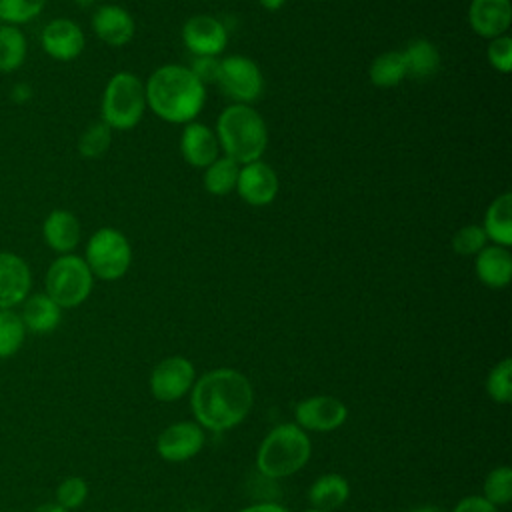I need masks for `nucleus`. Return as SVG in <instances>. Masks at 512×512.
I'll return each mask as SVG.
<instances>
[{
	"mask_svg": "<svg viewBox=\"0 0 512 512\" xmlns=\"http://www.w3.org/2000/svg\"><path fill=\"white\" fill-rule=\"evenodd\" d=\"M112 144V128L102 120L92 122L78 138V152L84 158H100L108 152Z\"/></svg>",
	"mask_w": 512,
	"mask_h": 512,
	"instance_id": "nucleus-29",
	"label": "nucleus"
},
{
	"mask_svg": "<svg viewBox=\"0 0 512 512\" xmlns=\"http://www.w3.org/2000/svg\"><path fill=\"white\" fill-rule=\"evenodd\" d=\"M88 496V484L80 476L64 478L56 488V504L64 510H74L84 504Z\"/></svg>",
	"mask_w": 512,
	"mask_h": 512,
	"instance_id": "nucleus-34",
	"label": "nucleus"
},
{
	"mask_svg": "<svg viewBox=\"0 0 512 512\" xmlns=\"http://www.w3.org/2000/svg\"><path fill=\"white\" fill-rule=\"evenodd\" d=\"M280 182L274 168L264 160H254L240 166L236 192L250 206H268L278 194Z\"/></svg>",
	"mask_w": 512,
	"mask_h": 512,
	"instance_id": "nucleus-11",
	"label": "nucleus"
},
{
	"mask_svg": "<svg viewBox=\"0 0 512 512\" xmlns=\"http://www.w3.org/2000/svg\"><path fill=\"white\" fill-rule=\"evenodd\" d=\"M486 244L488 238L480 224H466L458 228L452 236V250L458 256H476Z\"/></svg>",
	"mask_w": 512,
	"mask_h": 512,
	"instance_id": "nucleus-33",
	"label": "nucleus"
},
{
	"mask_svg": "<svg viewBox=\"0 0 512 512\" xmlns=\"http://www.w3.org/2000/svg\"><path fill=\"white\" fill-rule=\"evenodd\" d=\"M216 84L234 104H252L264 92V76L260 66L242 54L220 58Z\"/></svg>",
	"mask_w": 512,
	"mask_h": 512,
	"instance_id": "nucleus-8",
	"label": "nucleus"
},
{
	"mask_svg": "<svg viewBox=\"0 0 512 512\" xmlns=\"http://www.w3.org/2000/svg\"><path fill=\"white\" fill-rule=\"evenodd\" d=\"M24 328L34 334L52 332L62 320V308L44 292L32 294L24 300V308L20 314Z\"/></svg>",
	"mask_w": 512,
	"mask_h": 512,
	"instance_id": "nucleus-22",
	"label": "nucleus"
},
{
	"mask_svg": "<svg viewBox=\"0 0 512 512\" xmlns=\"http://www.w3.org/2000/svg\"><path fill=\"white\" fill-rule=\"evenodd\" d=\"M476 278L488 288H504L512 280V254L510 248L498 244H486L474 256Z\"/></svg>",
	"mask_w": 512,
	"mask_h": 512,
	"instance_id": "nucleus-20",
	"label": "nucleus"
},
{
	"mask_svg": "<svg viewBox=\"0 0 512 512\" xmlns=\"http://www.w3.org/2000/svg\"><path fill=\"white\" fill-rule=\"evenodd\" d=\"M26 328L14 310H0V360L14 356L24 344Z\"/></svg>",
	"mask_w": 512,
	"mask_h": 512,
	"instance_id": "nucleus-28",
	"label": "nucleus"
},
{
	"mask_svg": "<svg viewBox=\"0 0 512 512\" xmlns=\"http://www.w3.org/2000/svg\"><path fill=\"white\" fill-rule=\"evenodd\" d=\"M486 58L496 72L508 74L512 68V38L508 34L492 38L486 48Z\"/></svg>",
	"mask_w": 512,
	"mask_h": 512,
	"instance_id": "nucleus-35",
	"label": "nucleus"
},
{
	"mask_svg": "<svg viewBox=\"0 0 512 512\" xmlns=\"http://www.w3.org/2000/svg\"><path fill=\"white\" fill-rule=\"evenodd\" d=\"M308 512H324V510H316V508H312V510H308Z\"/></svg>",
	"mask_w": 512,
	"mask_h": 512,
	"instance_id": "nucleus-43",
	"label": "nucleus"
},
{
	"mask_svg": "<svg viewBox=\"0 0 512 512\" xmlns=\"http://www.w3.org/2000/svg\"><path fill=\"white\" fill-rule=\"evenodd\" d=\"M194 384V366L184 356H168L158 362L150 374L152 396L160 402L182 398Z\"/></svg>",
	"mask_w": 512,
	"mask_h": 512,
	"instance_id": "nucleus-9",
	"label": "nucleus"
},
{
	"mask_svg": "<svg viewBox=\"0 0 512 512\" xmlns=\"http://www.w3.org/2000/svg\"><path fill=\"white\" fill-rule=\"evenodd\" d=\"M240 512H288L286 508H282L280 504L276 502H258V504H252Z\"/></svg>",
	"mask_w": 512,
	"mask_h": 512,
	"instance_id": "nucleus-38",
	"label": "nucleus"
},
{
	"mask_svg": "<svg viewBox=\"0 0 512 512\" xmlns=\"http://www.w3.org/2000/svg\"><path fill=\"white\" fill-rule=\"evenodd\" d=\"M98 280H120L132 264V246L124 232L112 226L98 228L86 242L82 256Z\"/></svg>",
	"mask_w": 512,
	"mask_h": 512,
	"instance_id": "nucleus-7",
	"label": "nucleus"
},
{
	"mask_svg": "<svg viewBox=\"0 0 512 512\" xmlns=\"http://www.w3.org/2000/svg\"><path fill=\"white\" fill-rule=\"evenodd\" d=\"M74 2H76V4H80L82 8H88V6H92L96 0H74Z\"/></svg>",
	"mask_w": 512,
	"mask_h": 512,
	"instance_id": "nucleus-42",
	"label": "nucleus"
},
{
	"mask_svg": "<svg viewBox=\"0 0 512 512\" xmlns=\"http://www.w3.org/2000/svg\"><path fill=\"white\" fill-rule=\"evenodd\" d=\"M48 0H0V22L4 24H26L34 20L46 6Z\"/></svg>",
	"mask_w": 512,
	"mask_h": 512,
	"instance_id": "nucleus-31",
	"label": "nucleus"
},
{
	"mask_svg": "<svg viewBox=\"0 0 512 512\" xmlns=\"http://www.w3.org/2000/svg\"><path fill=\"white\" fill-rule=\"evenodd\" d=\"M238 172H240V164H236L232 158L224 154L218 156L212 164L204 168V174H202L204 190L214 196L230 194L232 190H236Z\"/></svg>",
	"mask_w": 512,
	"mask_h": 512,
	"instance_id": "nucleus-25",
	"label": "nucleus"
},
{
	"mask_svg": "<svg viewBox=\"0 0 512 512\" xmlns=\"http://www.w3.org/2000/svg\"><path fill=\"white\" fill-rule=\"evenodd\" d=\"M452 512H498V510L494 504H490L482 496H468L460 500Z\"/></svg>",
	"mask_w": 512,
	"mask_h": 512,
	"instance_id": "nucleus-37",
	"label": "nucleus"
},
{
	"mask_svg": "<svg viewBox=\"0 0 512 512\" xmlns=\"http://www.w3.org/2000/svg\"><path fill=\"white\" fill-rule=\"evenodd\" d=\"M190 72L206 86L216 84L218 72H220V58L218 56H192Z\"/></svg>",
	"mask_w": 512,
	"mask_h": 512,
	"instance_id": "nucleus-36",
	"label": "nucleus"
},
{
	"mask_svg": "<svg viewBox=\"0 0 512 512\" xmlns=\"http://www.w3.org/2000/svg\"><path fill=\"white\" fill-rule=\"evenodd\" d=\"M146 108L168 124H188L196 120L206 102V86L182 64L156 68L146 84Z\"/></svg>",
	"mask_w": 512,
	"mask_h": 512,
	"instance_id": "nucleus-2",
	"label": "nucleus"
},
{
	"mask_svg": "<svg viewBox=\"0 0 512 512\" xmlns=\"http://www.w3.org/2000/svg\"><path fill=\"white\" fill-rule=\"evenodd\" d=\"M412 512H444V510L438 506H420V508H414Z\"/></svg>",
	"mask_w": 512,
	"mask_h": 512,
	"instance_id": "nucleus-41",
	"label": "nucleus"
},
{
	"mask_svg": "<svg viewBox=\"0 0 512 512\" xmlns=\"http://www.w3.org/2000/svg\"><path fill=\"white\" fill-rule=\"evenodd\" d=\"M204 446V430L194 422H176L160 432L156 440L158 454L168 462H184Z\"/></svg>",
	"mask_w": 512,
	"mask_h": 512,
	"instance_id": "nucleus-15",
	"label": "nucleus"
},
{
	"mask_svg": "<svg viewBox=\"0 0 512 512\" xmlns=\"http://www.w3.org/2000/svg\"><path fill=\"white\" fill-rule=\"evenodd\" d=\"M252 400V386L244 374L234 368H216L194 384L190 406L204 428L224 432L246 418Z\"/></svg>",
	"mask_w": 512,
	"mask_h": 512,
	"instance_id": "nucleus-1",
	"label": "nucleus"
},
{
	"mask_svg": "<svg viewBox=\"0 0 512 512\" xmlns=\"http://www.w3.org/2000/svg\"><path fill=\"white\" fill-rule=\"evenodd\" d=\"M402 58L406 64V78L426 80L434 76L440 68V52L426 38L410 40L408 46L402 50Z\"/></svg>",
	"mask_w": 512,
	"mask_h": 512,
	"instance_id": "nucleus-23",
	"label": "nucleus"
},
{
	"mask_svg": "<svg viewBox=\"0 0 512 512\" xmlns=\"http://www.w3.org/2000/svg\"><path fill=\"white\" fill-rule=\"evenodd\" d=\"M350 494V486L340 474H324L308 490V500L316 510L332 512L340 508Z\"/></svg>",
	"mask_w": 512,
	"mask_h": 512,
	"instance_id": "nucleus-24",
	"label": "nucleus"
},
{
	"mask_svg": "<svg viewBox=\"0 0 512 512\" xmlns=\"http://www.w3.org/2000/svg\"><path fill=\"white\" fill-rule=\"evenodd\" d=\"M484 500L494 506L508 504L512 498V470L508 466L494 468L484 480Z\"/></svg>",
	"mask_w": 512,
	"mask_h": 512,
	"instance_id": "nucleus-32",
	"label": "nucleus"
},
{
	"mask_svg": "<svg viewBox=\"0 0 512 512\" xmlns=\"http://www.w3.org/2000/svg\"><path fill=\"white\" fill-rule=\"evenodd\" d=\"M294 416L302 430L330 432L344 424L348 408L336 396H310L296 404Z\"/></svg>",
	"mask_w": 512,
	"mask_h": 512,
	"instance_id": "nucleus-12",
	"label": "nucleus"
},
{
	"mask_svg": "<svg viewBox=\"0 0 512 512\" xmlns=\"http://www.w3.org/2000/svg\"><path fill=\"white\" fill-rule=\"evenodd\" d=\"M182 42L192 56H220L228 44V32L216 16L196 14L184 22Z\"/></svg>",
	"mask_w": 512,
	"mask_h": 512,
	"instance_id": "nucleus-10",
	"label": "nucleus"
},
{
	"mask_svg": "<svg viewBox=\"0 0 512 512\" xmlns=\"http://www.w3.org/2000/svg\"><path fill=\"white\" fill-rule=\"evenodd\" d=\"M94 34L108 46H126L136 32L132 14L118 4H102L92 14Z\"/></svg>",
	"mask_w": 512,
	"mask_h": 512,
	"instance_id": "nucleus-17",
	"label": "nucleus"
},
{
	"mask_svg": "<svg viewBox=\"0 0 512 512\" xmlns=\"http://www.w3.org/2000/svg\"><path fill=\"white\" fill-rule=\"evenodd\" d=\"M370 82L378 88H394L406 78V64L402 50H388L378 54L368 68Z\"/></svg>",
	"mask_w": 512,
	"mask_h": 512,
	"instance_id": "nucleus-26",
	"label": "nucleus"
},
{
	"mask_svg": "<svg viewBox=\"0 0 512 512\" xmlns=\"http://www.w3.org/2000/svg\"><path fill=\"white\" fill-rule=\"evenodd\" d=\"M318 2H326V0H318Z\"/></svg>",
	"mask_w": 512,
	"mask_h": 512,
	"instance_id": "nucleus-44",
	"label": "nucleus"
},
{
	"mask_svg": "<svg viewBox=\"0 0 512 512\" xmlns=\"http://www.w3.org/2000/svg\"><path fill=\"white\" fill-rule=\"evenodd\" d=\"M180 152L186 164L194 168H206L220 156V144L216 132L202 122H188L184 124L180 136Z\"/></svg>",
	"mask_w": 512,
	"mask_h": 512,
	"instance_id": "nucleus-18",
	"label": "nucleus"
},
{
	"mask_svg": "<svg viewBox=\"0 0 512 512\" xmlns=\"http://www.w3.org/2000/svg\"><path fill=\"white\" fill-rule=\"evenodd\" d=\"M42 50L58 62L76 60L86 46L82 28L70 18H54L40 32Z\"/></svg>",
	"mask_w": 512,
	"mask_h": 512,
	"instance_id": "nucleus-13",
	"label": "nucleus"
},
{
	"mask_svg": "<svg viewBox=\"0 0 512 512\" xmlns=\"http://www.w3.org/2000/svg\"><path fill=\"white\" fill-rule=\"evenodd\" d=\"M468 24L474 34L486 40L506 34L512 24L510 0H472L468 6Z\"/></svg>",
	"mask_w": 512,
	"mask_h": 512,
	"instance_id": "nucleus-16",
	"label": "nucleus"
},
{
	"mask_svg": "<svg viewBox=\"0 0 512 512\" xmlns=\"http://www.w3.org/2000/svg\"><path fill=\"white\" fill-rule=\"evenodd\" d=\"M94 276L86 260L78 254H60L46 270L44 288L46 294L60 308L80 306L92 292Z\"/></svg>",
	"mask_w": 512,
	"mask_h": 512,
	"instance_id": "nucleus-6",
	"label": "nucleus"
},
{
	"mask_svg": "<svg viewBox=\"0 0 512 512\" xmlns=\"http://www.w3.org/2000/svg\"><path fill=\"white\" fill-rule=\"evenodd\" d=\"M310 458V438L298 424H280L262 440L256 466L266 478H284L298 472Z\"/></svg>",
	"mask_w": 512,
	"mask_h": 512,
	"instance_id": "nucleus-4",
	"label": "nucleus"
},
{
	"mask_svg": "<svg viewBox=\"0 0 512 512\" xmlns=\"http://www.w3.org/2000/svg\"><path fill=\"white\" fill-rule=\"evenodd\" d=\"M144 82L132 72H116L102 94V122L112 130H132L144 116Z\"/></svg>",
	"mask_w": 512,
	"mask_h": 512,
	"instance_id": "nucleus-5",
	"label": "nucleus"
},
{
	"mask_svg": "<svg viewBox=\"0 0 512 512\" xmlns=\"http://www.w3.org/2000/svg\"><path fill=\"white\" fill-rule=\"evenodd\" d=\"M216 138L220 152L236 164L262 160L268 146V126L262 114L250 104H230L216 120Z\"/></svg>",
	"mask_w": 512,
	"mask_h": 512,
	"instance_id": "nucleus-3",
	"label": "nucleus"
},
{
	"mask_svg": "<svg viewBox=\"0 0 512 512\" xmlns=\"http://www.w3.org/2000/svg\"><path fill=\"white\" fill-rule=\"evenodd\" d=\"M28 52V42L20 26L0 24V72L8 74L18 70Z\"/></svg>",
	"mask_w": 512,
	"mask_h": 512,
	"instance_id": "nucleus-27",
	"label": "nucleus"
},
{
	"mask_svg": "<svg viewBox=\"0 0 512 512\" xmlns=\"http://www.w3.org/2000/svg\"><path fill=\"white\" fill-rule=\"evenodd\" d=\"M258 2H260V6L266 8L268 12H276V10H280V8L284 6L286 0H258Z\"/></svg>",
	"mask_w": 512,
	"mask_h": 512,
	"instance_id": "nucleus-39",
	"label": "nucleus"
},
{
	"mask_svg": "<svg viewBox=\"0 0 512 512\" xmlns=\"http://www.w3.org/2000/svg\"><path fill=\"white\" fill-rule=\"evenodd\" d=\"M32 288L28 262L14 252H0V310L22 304Z\"/></svg>",
	"mask_w": 512,
	"mask_h": 512,
	"instance_id": "nucleus-14",
	"label": "nucleus"
},
{
	"mask_svg": "<svg viewBox=\"0 0 512 512\" xmlns=\"http://www.w3.org/2000/svg\"><path fill=\"white\" fill-rule=\"evenodd\" d=\"M482 230L488 242L498 246H512V194H498L484 212Z\"/></svg>",
	"mask_w": 512,
	"mask_h": 512,
	"instance_id": "nucleus-21",
	"label": "nucleus"
},
{
	"mask_svg": "<svg viewBox=\"0 0 512 512\" xmlns=\"http://www.w3.org/2000/svg\"><path fill=\"white\" fill-rule=\"evenodd\" d=\"M486 392L498 404H510L512 400V360L504 358L498 362L488 378H486Z\"/></svg>",
	"mask_w": 512,
	"mask_h": 512,
	"instance_id": "nucleus-30",
	"label": "nucleus"
},
{
	"mask_svg": "<svg viewBox=\"0 0 512 512\" xmlns=\"http://www.w3.org/2000/svg\"><path fill=\"white\" fill-rule=\"evenodd\" d=\"M34 512H68V510H64L62 506H58L56 502H48V504L38 506Z\"/></svg>",
	"mask_w": 512,
	"mask_h": 512,
	"instance_id": "nucleus-40",
	"label": "nucleus"
},
{
	"mask_svg": "<svg viewBox=\"0 0 512 512\" xmlns=\"http://www.w3.org/2000/svg\"><path fill=\"white\" fill-rule=\"evenodd\" d=\"M42 236L48 248L56 254H72L74 248L80 244L82 226L74 212L56 208L44 218Z\"/></svg>",
	"mask_w": 512,
	"mask_h": 512,
	"instance_id": "nucleus-19",
	"label": "nucleus"
}]
</instances>
